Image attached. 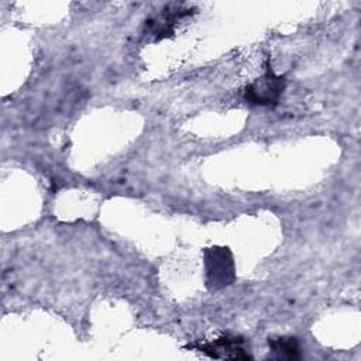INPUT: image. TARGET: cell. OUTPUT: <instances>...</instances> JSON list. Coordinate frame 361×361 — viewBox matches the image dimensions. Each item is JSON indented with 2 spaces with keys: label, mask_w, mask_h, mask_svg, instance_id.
I'll list each match as a JSON object with an SVG mask.
<instances>
[{
  "label": "cell",
  "mask_w": 361,
  "mask_h": 361,
  "mask_svg": "<svg viewBox=\"0 0 361 361\" xmlns=\"http://www.w3.org/2000/svg\"><path fill=\"white\" fill-rule=\"evenodd\" d=\"M206 285L209 289H221L235 279L234 261L227 247H207L203 251Z\"/></svg>",
  "instance_id": "1"
},
{
  "label": "cell",
  "mask_w": 361,
  "mask_h": 361,
  "mask_svg": "<svg viewBox=\"0 0 361 361\" xmlns=\"http://www.w3.org/2000/svg\"><path fill=\"white\" fill-rule=\"evenodd\" d=\"M286 80L283 76L274 73L271 68L267 72L254 80L244 92V97L248 103L258 106H274L278 103L281 94L283 93Z\"/></svg>",
  "instance_id": "2"
},
{
  "label": "cell",
  "mask_w": 361,
  "mask_h": 361,
  "mask_svg": "<svg viewBox=\"0 0 361 361\" xmlns=\"http://www.w3.org/2000/svg\"><path fill=\"white\" fill-rule=\"evenodd\" d=\"M199 350L213 358H250L243 347V338L237 336H221L212 343L200 345Z\"/></svg>",
  "instance_id": "3"
},
{
  "label": "cell",
  "mask_w": 361,
  "mask_h": 361,
  "mask_svg": "<svg viewBox=\"0 0 361 361\" xmlns=\"http://www.w3.org/2000/svg\"><path fill=\"white\" fill-rule=\"evenodd\" d=\"M189 11L190 10H182L180 7H178V8L168 7V8L162 10V13L157 18L149 20L147 23V27L149 28L151 34H154L158 39L168 37L172 34L173 24H176V21L179 18H182L185 14H189Z\"/></svg>",
  "instance_id": "4"
},
{
  "label": "cell",
  "mask_w": 361,
  "mask_h": 361,
  "mask_svg": "<svg viewBox=\"0 0 361 361\" xmlns=\"http://www.w3.org/2000/svg\"><path fill=\"white\" fill-rule=\"evenodd\" d=\"M271 357L276 360H298L300 358V345L295 337L281 336L272 337L268 341Z\"/></svg>",
  "instance_id": "5"
}]
</instances>
